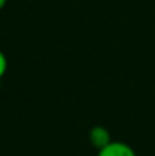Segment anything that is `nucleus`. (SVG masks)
Returning <instances> with one entry per match:
<instances>
[{
	"label": "nucleus",
	"mask_w": 155,
	"mask_h": 156,
	"mask_svg": "<svg viewBox=\"0 0 155 156\" xmlns=\"http://www.w3.org/2000/svg\"><path fill=\"white\" fill-rule=\"evenodd\" d=\"M88 140H90L91 146L96 147L98 150L103 149L106 144H109L113 141L108 129L103 127V126H94V127H91V130L88 133Z\"/></svg>",
	"instance_id": "obj_2"
},
{
	"label": "nucleus",
	"mask_w": 155,
	"mask_h": 156,
	"mask_svg": "<svg viewBox=\"0 0 155 156\" xmlns=\"http://www.w3.org/2000/svg\"><path fill=\"white\" fill-rule=\"evenodd\" d=\"M98 156H137L135 150L123 141H111L98 152Z\"/></svg>",
	"instance_id": "obj_1"
},
{
	"label": "nucleus",
	"mask_w": 155,
	"mask_h": 156,
	"mask_svg": "<svg viewBox=\"0 0 155 156\" xmlns=\"http://www.w3.org/2000/svg\"><path fill=\"white\" fill-rule=\"evenodd\" d=\"M6 70H8V59H6V55L0 50V79L5 76Z\"/></svg>",
	"instance_id": "obj_3"
},
{
	"label": "nucleus",
	"mask_w": 155,
	"mask_h": 156,
	"mask_svg": "<svg viewBox=\"0 0 155 156\" xmlns=\"http://www.w3.org/2000/svg\"><path fill=\"white\" fill-rule=\"evenodd\" d=\"M6 2H8V0H0V11H2V9L5 8V5H6Z\"/></svg>",
	"instance_id": "obj_4"
}]
</instances>
